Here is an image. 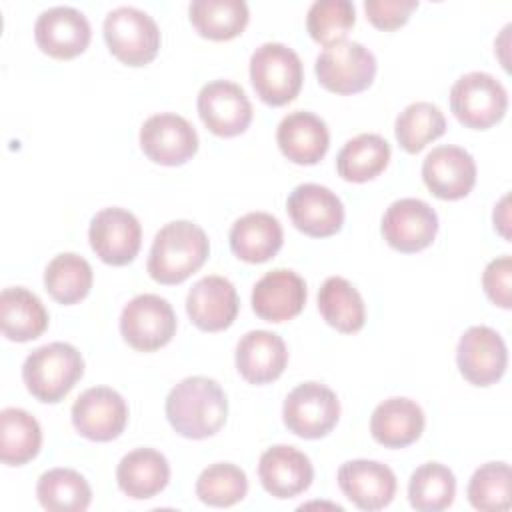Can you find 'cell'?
Wrapping results in <instances>:
<instances>
[{"label":"cell","mask_w":512,"mask_h":512,"mask_svg":"<svg viewBox=\"0 0 512 512\" xmlns=\"http://www.w3.org/2000/svg\"><path fill=\"white\" fill-rule=\"evenodd\" d=\"M228 414L222 386L208 376H188L166 396V418L184 438L202 440L216 434Z\"/></svg>","instance_id":"cell-1"},{"label":"cell","mask_w":512,"mask_h":512,"mask_svg":"<svg viewBox=\"0 0 512 512\" xmlns=\"http://www.w3.org/2000/svg\"><path fill=\"white\" fill-rule=\"evenodd\" d=\"M206 232L190 220H174L162 226L148 254V274L160 284H180L208 258Z\"/></svg>","instance_id":"cell-2"},{"label":"cell","mask_w":512,"mask_h":512,"mask_svg":"<svg viewBox=\"0 0 512 512\" xmlns=\"http://www.w3.org/2000/svg\"><path fill=\"white\" fill-rule=\"evenodd\" d=\"M84 374L82 354L68 342H50L32 350L22 364V380L40 402H60Z\"/></svg>","instance_id":"cell-3"},{"label":"cell","mask_w":512,"mask_h":512,"mask_svg":"<svg viewBox=\"0 0 512 512\" xmlns=\"http://www.w3.org/2000/svg\"><path fill=\"white\" fill-rule=\"evenodd\" d=\"M250 80L262 102L284 106L302 88V60L282 42H264L250 56Z\"/></svg>","instance_id":"cell-4"},{"label":"cell","mask_w":512,"mask_h":512,"mask_svg":"<svg viewBox=\"0 0 512 512\" xmlns=\"http://www.w3.org/2000/svg\"><path fill=\"white\" fill-rule=\"evenodd\" d=\"M102 30L110 52L128 66H144L158 54V24L148 12L136 6H118L110 10Z\"/></svg>","instance_id":"cell-5"},{"label":"cell","mask_w":512,"mask_h":512,"mask_svg":"<svg viewBox=\"0 0 512 512\" xmlns=\"http://www.w3.org/2000/svg\"><path fill=\"white\" fill-rule=\"evenodd\" d=\"M450 108L464 126L486 130L506 114L508 94L492 74L468 72L452 84Z\"/></svg>","instance_id":"cell-6"},{"label":"cell","mask_w":512,"mask_h":512,"mask_svg":"<svg viewBox=\"0 0 512 512\" xmlns=\"http://www.w3.org/2000/svg\"><path fill=\"white\" fill-rule=\"evenodd\" d=\"M318 82L336 94L366 90L376 76V58L360 42L340 40L326 46L314 64Z\"/></svg>","instance_id":"cell-7"},{"label":"cell","mask_w":512,"mask_h":512,"mask_svg":"<svg viewBox=\"0 0 512 512\" xmlns=\"http://www.w3.org/2000/svg\"><path fill=\"white\" fill-rule=\"evenodd\" d=\"M120 332L134 350L152 352L166 346L176 334V314L166 298L138 294L122 308Z\"/></svg>","instance_id":"cell-8"},{"label":"cell","mask_w":512,"mask_h":512,"mask_svg":"<svg viewBox=\"0 0 512 512\" xmlns=\"http://www.w3.org/2000/svg\"><path fill=\"white\" fill-rule=\"evenodd\" d=\"M282 418L290 432L300 438L326 436L340 418V402L334 390L320 382L298 384L284 400Z\"/></svg>","instance_id":"cell-9"},{"label":"cell","mask_w":512,"mask_h":512,"mask_svg":"<svg viewBox=\"0 0 512 512\" xmlns=\"http://www.w3.org/2000/svg\"><path fill=\"white\" fill-rule=\"evenodd\" d=\"M380 230L394 250L412 254L428 248L436 238L438 214L420 198H400L386 208Z\"/></svg>","instance_id":"cell-10"},{"label":"cell","mask_w":512,"mask_h":512,"mask_svg":"<svg viewBox=\"0 0 512 512\" xmlns=\"http://www.w3.org/2000/svg\"><path fill=\"white\" fill-rule=\"evenodd\" d=\"M126 422V400L108 386L88 388L72 404V424L88 440L110 442L124 432Z\"/></svg>","instance_id":"cell-11"},{"label":"cell","mask_w":512,"mask_h":512,"mask_svg":"<svg viewBox=\"0 0 512 512\" xmlns=\"http://www.w3.org/2000/svg\"><path fill=\"white\" fill-rule=\"evenodd\" d=\"M90 246L96 256L110 266L132 262L142 244L138 218L126 208H104L94 214L88 228Z\"/></svg>","instance_id":"cell-12"},{"label":"cell","mask_w":512,"mask_h":512,"mask_svg":"<svg viewBox=\"0 0 512 512\" xmlns=\"http://www.w3.org/2000/svg\"><path fill=\"white\" fill-rule=\"evenodd\" d=\"M198 114L216 136L242 134L252 122V104L244 88L230 80H212L198 92Z\"/></svg>","instance_id":"cell-13"},{"label":"cell","mask_w":512,"mask_h":512,"mask_svg":"<svg viewBox=\"0 0 512 512\" xmlns=\"http://www.w3.org/2000/svg\"><path fill=\"white\" fill-rule=\"evenodd\" d=\"M140 146L152 162L180 166L196 154L198 134L184 116L160 112L144 120L140 128Z\"/></svg>","instance_id":"cell-14"},{"label":"cell","mask_w":512,"mask_h":512,"mask_svg":"<svg viewBox=\"0 0 512 512\" xmlns=\"http://www.w3.org/2000/svg\"><path fill=\"white\" fill-rule=\"evenodd\" d=\"M456 362L460 374L474 386H490L502 378L508 350L502 336L490 326H470L458 342Z\"/></svg>","instance_id":"cell-15"},{"label":"cell","mask_w":512,"mask_h":512,"mask_svg":"<svg viewBox=\"0 0 512 512\" xmlns=\"http://www.w3.org/2000/svg\"><path fill=\"white\" fill-rule=\"evenodd\" d=\"M286 210L292 224L312 238L332 236L344 224L342 200L330 188L314 182L298 184L288 196Z\"/></svg>","instance_id":"cell-16"},{"label":"cell","mask_w":512,"mask_h":512,"mask_svg":"<svg viewBox=\"0 0 512 512\" xmlns=\"http://www.w3.org/2000/svg\"><path fill=\"white\" fill-rule=\"evenodd\" d=\"M92 28L84 12L72 6H52L40 12L34 24V38L42 52L68 60L82 54L90 44Z\"/></svg>","instance_id":"cell-17"},{"label":"cell","mask_w":512,"mask_h":512,"mask_svg":"<svg viewBox=\"0 0 512 512\" xmlns=\"http://www.w3.org/2000/svg\"><path fill=\"white\" fill-rule=\"evenodd\" d=\"M422 178L440 200H460L476 184V162L460 146H436L422 162Z\"/></svg>","instance_id":"cell-18"},{"label":"cell","mask_w":512,"mask_h":512,"mask_svg":"<svg viewBox=\"0 0 512 512\" xmlns=\"http://www.w3.org/2000/svg\"><path fill=\"white\" fill-rule=\"evenodd\" d=\"M338 486L360 510H382L396 494L394 472L376 460H348L338 468Z\"/></svg>","instance_id":"cell-19"},{"label":"cell","mask_w":512,"mask_h":512,"mask_svg":"<svg viewBox=\"0 0 512 512\" xmlns=\"http://www.w3.org/2000/svg\"><path fill=\"white\" fill-rule=\"evenodd\" d=\"M240 302L234 284L218 274H210L192 284L186 296V312L194 326L204 332L228 328L238 314Z\"/></svg>","instance_id":"cell-20"},{"label":"cell","mask_w":512,"mask_h":512,"mask_svg":"<svg viewBox=\"0 0 512 512\" xmlns=\"http://www.w3.org/2000/svg\"><path fill=\"white\" fill-rule=\"evenodd\" d=\"M306 282L288 268L266 272L252 288V310L266 322H284L298 316L306 304Z\"/></svg>","instance_id":"cell-21"},{"label":"cell","mask_w":512,"mask_h":512,"mask_svg":"<svg viewBox=\"0 0 512 512\" xmlns=\"http://www.w3.org/2000/svg\"><path fill=\"white\" fill-rule=\"evenodd\" d=\"M258 476L264 490L274 498H294L308 490L314 480V468L298 448L276 444L262 452Z\"/></svg>","instance_id":"cell-22"},{"label":"cell","mask_w":512,"mask_h":512,"mask_svg":"<svg viewBox=\"0 0 512 512\" xmlns=\"http://www.w3.org/2000/svg\"><path fill=\"white\" fill-rule=\"evenodd\" d=\"M276 142L290 162L316 164L328 152L330 132L320 116L306 110H294L280 120Z\"/></svg>","instance_id":"cell-23"},{"label":"cell","mask_w":512,"mask_h":512,"mask_svg":"<svg viewBox=\"0 0 512 512\" xmlns=\"http://www.w3.org/2000/svg\"><path fill=\"white\" fill-rule=\"evenodd\" d=\"M288 364L284 340L270 330H250L236 344V368L250 384L276 380Z\"/></svg>","instance_id":"cell-24"},{"label":"cell","mask_w":512,"mask_h":512,"mask_svg":"<svg viewBox=\"0 0 512 512\" xmlns=\"http://www.w3.org/2000/svg\"><path fill=\"white\" fill-rule=\"evenodd\" d=\"M422 408L404 396H392L380 402L370 416L372 438L386 448H404L420 438L424 432Z\"/></svg>","instance_id":"cell-25"},{"label":"cell","mask_w":512,"mask_h":512,"mask_svg":"<svg viewBox=\"0 0 512 512\" xmlns=\"http://www.w3.org/2000/svg\"><path fill=\"white\" fill-rule=\"evenodd\" d=\"M228 240L240 260L260 264L282 248L284 232L276 216L268 212H248L232 224Z\"/></svg>","instance_id":"cell-26"},{"label":"cell","mask_w":512,"mask_h":512,"mask_svg":"<svg viewBox=\"0 0 512 512\" xmlns=\"http://www.w3.org/2000/svg\"><path fill=\"white\" fill-rule=\"evenodd\" d=\"M116 480L126 496L146 500L166 488L170 464L166 456L154 448H136L118 462Z\"/></svg>","instance_id":"cell-27"},{"label":"cell","mask_w":512,"mask_h":512,"mask_svg":"<svg viewBox=\"0 0 512 512\" xmlns=\"http://www.w3.org/2000/svg\"><path fill=\"white\" fill-rule=\"evenodd\" d=\"M48 326V312L42 300L22 288L10 286L0 294V328L12 342H28L38 338Z\"/></svg>","instance_id":"cell-28"},{"label":"cell","mask_w":512,"mask_h":512,"mask_svg":"<svg viewBox=\"0 0 512 512\" xmlns=\"http://www.w3.org/2000/svg\"><path fill=\"white\" fill-rule=\"evenodd\" d=\"M390 160V144L374 132L350 138L336 156V170L348 182H368L376 178Z\"/></svg>","instance_id":"cell-29"},{"label":"cell","mask_w":512,"mask_h":512,"mask_svg":"<svg viewBox=\"0 0 512 512\" xmlns=\"http://www.w3.org/2000/svg\"><path fill=\"white\" fill-rule=\"evenodd\" d=\"M318 310L326 324L338 332H358L366 322V306L360 292L342 276H330L318 290Z\"/></svg>","instance_id":"cell-30"},{"label":"cell","mask_w":512,"mask_h":512,"mask_svg":"<svg viewBox=\"0 0 512 512\" xmlns=\"http://www.w3.org/2000/svg\"><path fill=\"white\" fill-rule=\"evenodd\" d=\"M42 446L38 420L22 408H4L0 412V458L6 466H22L36 458Z\"/></svg>","instance_id":"cell-31"},{"label":"cell","mask_w":512,"mask_h":512,"mask_svg":"<svg viewBox=\"0 0 512 512\" xmlns=\"http://www.w3.org/2000/svg\"><path fill=\"white\" fill-rule=\"evenodd\" d=\"M190 22L210 40H230L248 24V4L244 0H192L188 6Z\"/></svg>","instance_id":"cell-32"},{"label":"cell","mask_w":512,"mask_h":512,"mask_svg":"<svg viewBox=\"0 0 512 512\" xmlns=\"http://www.w3.org/2000/svg\"><path fill=\"white\" fill-rule=\"evenodd\" d=\"M36 496L50 512H84L90 506L92 490L86 478L72 468H52L38 478Z\"/></svg>","instance_id":"cell-33"},{"label":"cell","mask_w":512,"mask_h":512,"mask_svg":"<svg viewBox=\"0 0 512 512\" xmlns=\"http://www.w3.org/2000/svg\"><path fill=\"white\" fill-rule=\"evenodd\" d=\"M92 266L86 258L74 252L54 256L44 270V286L60 304H76L88 296L92 288Z\"/></svg>","instance_id":"cell-34"},{"label":"cell","mask_w":512,"mask_h":512,"mask_svg":"<svg viewBox=\"0 0 512 512\" xmlns=\"http://www.w3.org/2000/svg\"><path fill=\"white\" fill-rule=\"evenodd\" d=\"M456 496V478L452 470L440 462L418 466L408 480V500L420 512L446 510Z\"/></svg>","instance_id":"cell-35"},{"label":"cell","mask_w":512,"mask_h":512,"mask_svg":"<svg viewBox=\"0 0 512 512\" xmlns=\"http://www.w3.org/2000/svg\"><path fill=\"white\" fill-rule=\"evenodd\" d=\"M394 132L398 144L406 152L416 154L446 132V118L432 102H412L398 114Z\"/></svg>","instance_id":"cell-36"},{"label":"cell","mask_w":512,"mask_h":512,"mask_svg":"<svg viewBox=\"0 0 512 512\" xmlns=\"http://www.w3.org/2000/svg\"><path fill=\"white\" fill-rule=\"evenodd\" d=\"M248 492V478L242 468L230 462H216L204 468L196 480V496L216 508L240 502Z\"/></svg>","instance_id":"cell-37"},{"label":"cell","mask_w":512,"mask_h":512,"mask_svg":"<svg viewBox=\"0 0 512 512\" xmlns=\"http://www.w3.org/2000/svg\"><path fill=\"white\" fill-rule=\"evenodd\" d=\"M512 472L506 462H486L474 470L468 482V500L482 512H504L510 508Z\"/></svg>","instance_id":"cell-38"},{"label":"cell","mask_w":512,"mask_h":512,"mask_svg":"<svg viewBox=\"0 0 512 512\" xmlns=\"http://www.w3.org/2000/svg\"><path fill=\"white\" fill-rule=\"evenodd\" d=\"M354 22L356 8L350 0H316L310 4L306 14V28L310 36L324 46L344 40Z\"/></svg>","instance_id":"cell-39"},{"label":"cell","mask_w":512,"mask_h":512,"mask_svg":"<svg viewBox=\"0 0 512 512\" xmlns=\"http://www.w3.org/2000/svg\"><path fill=\"white\" fill-rule=\"evenodd\" d=\"M510 280H512V258L508 254L490 260L488 266L484 268V274H482L484 292L500 308L512 306Z\"/></svg>","instance_id":"cell-40"},{"label":"cell","mask_w":512,"mask_h":512,"mask_svg":"<svg viewBox=\"0 0 512 512\" xmlns=\"http://www.w3.org/2000/svg\"><path fill=\"white\" fill-rule=\"evenodd\" d=\"M418 8V0H366L368 20L380 30H394L406 24L410 12Z\"/></svg>","instance_id":"cell-41"},{"label":"cell","mask_w":512,"mask_h":512,"mask_svg":"<svg viewBox=\"0 0 512 512\" xmlns=\"http://www.w3.org/2000/svg\"><path fill=\"white\" fill-rule=\"evenodd\" d=\"M494 226L500 230L504 238H510L508 232V196L500 200V204L494 208Z\"/></svg>","instance_id":"cell-42"}]
</instances>
